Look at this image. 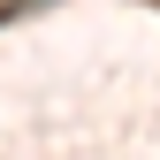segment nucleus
<instances>
[{"mask_svg": "<svg viewBox=\"0 0 160 160\" xmlns=\"http://www.w3.org/2000/svg\"><path fill=\"white\" fill-rule=\"evenodd\" d=\"M23 8H38V0H0V15H23Z\"/></svg>", "mask_w": 160, "mask_h": 160, "instance_id": "f257e3e1", "label": "nucleus"}]
</instances>
